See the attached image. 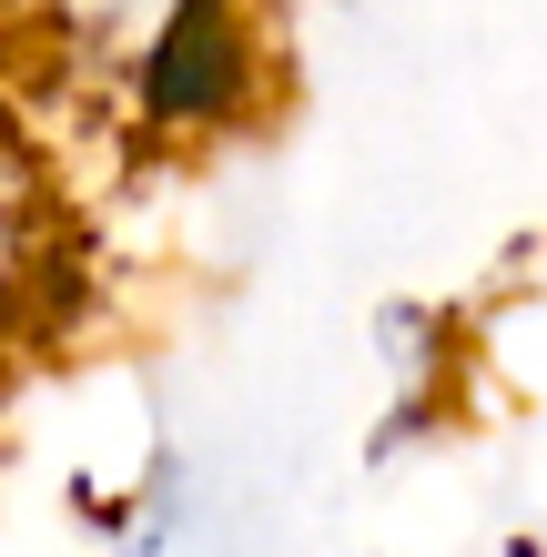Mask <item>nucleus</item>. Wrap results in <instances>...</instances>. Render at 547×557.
I'll list each match as a JSON object with an SVG mask.
<instances>
[{
	"label": "nucleus",
	"mask_w": 547,
	"mask_h": 557,
	"mask_svg": "<svg viewBox=\"0 0 547 557\" xmlns=\"http://www.w3.org/2000/svg\"><path fill=\"white\" fill-rule=\"evenodd\" d=\"M21 30L152 143H223L274 102L264 0H21Z\"/></svg>",
	"instance_id": "1"
},
{
	"label": "nucleus",
	"mask_w": 547,
	"mask_h": 557,
	"mask_svg": "<svg viewBox=\"0 0 547 557\" xmlns=\"http://www.w3.org/2000/svg\"><path fill=\"white\" fill-rule=\"evenodd\" d=\"M82 294V223L61 193V162L11 82H0V385L41 366V345L72 324Z\"/></svg>",
	"instance_id": "2"
}]
</instances>
